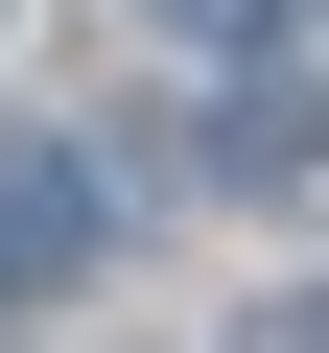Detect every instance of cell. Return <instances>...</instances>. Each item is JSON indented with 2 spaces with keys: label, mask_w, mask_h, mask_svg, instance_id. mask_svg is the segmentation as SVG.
<instances>
[{
  "label": "cell",
  "mask_w": 329,
  "mask_h": 353,
  "mask_svg": "<svg viewBox=\"0 0 329 353\" xmlns=\"http://www.w3.org/2000/svg\"><path fill=\"white\" fill-rule=\"evenodd\" d=\"M212 165H235V189H306V165H329V94H212Z\"/></svg>",
  "instance_id": "7a4b0ae2"
},
{
  "label": "cell",
  "mask_w": 329,
  "mask_h": 353,
  "mask_svg": "<svg viewBox=\"0 0 329 353\" xmlns=\"http://www.w3.org/2000/svg\"><path fill=\"white\" fill-rule=\"evenodd\" d=\"M71 259H94V165L0 118V306H24V283H71Z\"/></svg>",
  "instance_id": "6da1fadb"
},
{
  "label": "cell",
  "mask_w": 329,
  "mask_h": 353,
  "mask_svg": "<svg viewBox=\"0 0 329 353\" xmlns=\"http://www.w3.org/2000/svg\"><path fill=\"white\" fill-rule=\"evenodd\" d=\"M235 353H329V306H259V330H235Z\"/></svg>",
  "instance_id": "277c9868"
},
{
  "label": "cell",
  "mask_w": 329,
  "mask_h": 353,
  "mask_svg": "<svg viewBox=\"0 0 329 353\" xmlns=\"http://www.w3.org/2000/svg\"><path fill=\"white\" fill-rule=\"evenodd\" d=\"M164 24H189V48H259V24H282V0H164Z\"/></svg>",
  "instance_id": "3957f363"
}]
</instances>
